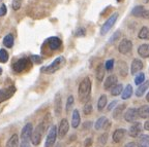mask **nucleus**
Wrapping results in <instances>:
<instances>
[{
	"instance_id": "obj_1",
	"label": "nucleus",
	"mask_w": 149,
	"mask_h": 147,
	"mask_svg": "<svg viewBox=\"0 0 149 147\" xmlns=\"http://www.w3.org/2000/svg\"><path fill=\"white\" fill-rule=\"evenodd\" d=\"M91 94V80L89 77H85L81 81L78 90V95L81 102H87Z\"/></svg>"
},
{
	"instance_id": "obj_2",
	"label": "nucleus",
	"mask_w": 149,
	"mask_h": 147,
	"mask_svg": "<svg viewBox=\"0 0 149 147\" xmlns=\"http://www.w3.org/2000/svg\"><path fill=\"white\" fill-rule=\"evenodd\" d=\"M65 64V59L63 57H58L56 58L55 60L49 65V66H46L44 67L42 69V71L44 73L47 74H52V73H55L56 71H58L60 68H62Z\"/></svg>"
},
{
	"instance_id": "obj_3",
	"label": "nucleus",
	"mask_w": 149,
	"mask_h": 147,
	"mask_svg": "<svg viewBox=\"0 0 149 147\" xmlns=\"http://www.w3.org/2000/svg\"><path fill=\"white\" fill-rule=\"evenodd\" d=\"M44 133H45V124L44 122H40V124L35 128V130L32 132V135H31V142H32L33 145L37 146V145L40 144V141H42Z\"/></svg>"
},
{
	"instance_id": "obj_4",
	"label": "nucleus",
	"mask_w": 149,
	"mask_h": 147,
	"mask_svg": "<svg viewBox=\"0 0 149 147\" xmlns=\"http://www.w3.org/2000/svg\"><path fill=\"white\" fill-rule=\"evenodd\" d=\"M117 19H118V14L115 12L113 14L109 19H108L107 21L105 22V24L102 26V29H100V34L102 35H106L110 30H111V28L114 26V24L116 23Z\"/></svg>"
},
{
	"instance_id": "obj_5",
	"label": "nucleus",
	"mask_w": 149,
	"mask_h": 147,
	"mask_svg": "<svg viewBox=\"0 0 149 147\" xmlns=\"http://www.w3.org/2000/svg\"><path fill=\"white\" fill-rule=\"evenodd\" d=\"M30 61L28 58H22V59H20V60H18L16 63L14 64V66H13V68H14V70L16 72H18V73H20V72H23L25 71L26 69H28V68H30Z\"/></svg>"
},
{
	"instance_id": "obj_6",
	"label": "nucleus",
	"mask_w": 149,
	"mask_h": 147,
	"mask_svg": "<svg viewBox=\"0 0 149 147\" xmlns=\"http://www.w3.org/2000/svg\"><path fill=\"white\" fill-rule=\"evenodd\" d=\"M56 138H57V129L55 126H52L48 132V135H47L45 147H53L55 144Z\"/></svg>"
},
{
	"instance_id": "obj_7",
	"label": "nucleus",
	"mask_w": 149,
	"mask_h": 147,
	"mask_svg": "<svg viewBox=\"0 0 149 147\" xmlns=\"http://www.w3.org/2000/svg\"><path fill=\"white\" fill-rule=\"evenodd\" d=\"M15 93H16V87H15L14 85L1 89V90H0V103L6 101L9 98H12Z\"/></svg>"
},
{
	"instance_id": "obj_8",
	"label": "nucleus",
	"mask_w": 149,
	"mask_h": 147,
	"mask_svg": "<svg viewBox=\"0 0 149 147\" xmlns=\"http://www.w3.org/2000/svg\"><path fill=\"white\" fill-rule=\"evenodd\" d=\"M32 132H33L32 124H30V122L26 124L21 132V142H29V140L31 139Z\"/></svg>"
},
{
	"instance_id": "obj_9",
	"label": "nucleus",
	"mask_w": 149,
	"mask_h": 147,
	"mask_svg": "<svg viewBox=\"0 0 149 147\" xmlns=\"http://www.w3.org/2000/svg\"><path fill=\"white\" fill-rule=\"evenodd\" d=\"M133 49V42L128 40V39H123L118 45V51L122 55H127Z\"/></svg>"
},
{
	"instance_id": "obj_10",
	"label": "nucleus",
	"mask_w": 149,
	"mask_h": 147,
	"mask_svg": "<svg viewBox=\"0 0 149 147\" xmlns=\"http://www.w3.org/2000/svg\"><path fill=\"white\" fill-rule=\"evenodd\" d=\"M68 130H70V124H68V120L66 118H63L60 122V124H59L58 128V132H57V135L60 139L64 138L65 135L68 134Z\"/></svg>"
},
{
	"instance_id": "obj_11",
	"label": "nucleus",
	"mask_w": 149,
	"mask_h": 147,
	"mask_svg": "<svg viewBox=\"0 0 149 147\" xmlns=\"http://www.w3.org/2000/svg\"><path fill=\"white\" fill-rule=\"evenodd\" d=\"M138 117H139V113L137 108H128L124 113V120L127 122H135Z\"/></svg>"
},
{
	"instance_id": "obj_12",
	"label": "nucleus",
	"mask_w": 149,
	"mask_h": 147,
	"mask_svg": "<svg viewBox=\"0 0 149 147\" xmlns=\"http://www.w3.org/2000/svg\"><path fill=\"white\" fill-rule=\"evenodd\" d=\"M142 133V124H140V122H134L132 124V126L128 130V134H130V137H133V138H137L141 135Z\"/></svg>"
},
{
	"instance_id": "obj_13",
	"label": "nucleus",
	"mask_w": 149,
	"mask_h": 147,
	"mask_svg": "<svg viewBox=\"0 0 149 147\" xmlns=\"http://www.w3.org/2000/svg\"><path fill=\"white\" fill-rule=\"evenodd\" d=\"M46 42L48 43V45L52 51H57L58 48H60L61 44H62V42L58 37H50V38L47 39Z\"/></svg>"
},
{
	"instance_id": "obj_14",
	"label": "nucleus",
	"mask_w": 149,
	"mask_h": 147,
	"mask_svg": "<svg viewBox=\"0 0 149 147\" xmlns=\"http://www.w3.org/2000/svg\"><path fill=\"white\" fill-rule=\"evenodd\" d=\"M143 69V62L139 59H135L132 62V66H130V73L135 75V74L139 73L141 70Z\"/></svg>"
},
{
	"instance_id": "obj_15",
	"label": "nucleus",
	"mask_w": 149,
	"mask_h": 147,
	"mask_svg": "<svg viewBox=\"0 0 149 147\" xmlns=\"http://www.w3.org/2000/svg\"><path fill=\"white\" fill-rule=\"evenodd\" d=\"M117 76L116 75H110L107 77V79L105 80L104 82V87H105V90H110L112 87H114L115 84H117Z\"/></svg>"
},
{
	"instance_id": "obj_16",
	"label": "nucleus",
	"mask_w": 149,
	"mask_h": 147,
	"mask_svg": "<svg viewBox=\"0 0 149 147\" xmlns=\"http://www.w3.org/2000/svg\"><path fill=\"white\" fill-rule=\"evenodd\" d=\"M125 133H126V131L124 129H117L116 131L113 133V136H112L113 141H114L115 143H119L122 139L124 138Z\"/></svg>"
},
{
	"instance_id": "obj_17",
	"label": "nucleus",
	"mask_w": 149,
	"mask_h": 147,
	"mask_svg": "<svg viewBox=\"0 0 149 147\" xmlns=\"http://www.w3.org/2000/svg\"><path fill=\"white\" fill-rule=\"evenodd\" d=\"M80 122H81V117H80L79 110L74 109V112H72V126L74 129H77L79 126Z\"/></svg>"
},
{
	"instance_id": "obj_18",
	"label": "nucleus",
	"mask_w": 149,
	"mask_h": 147,
	"mask_svg": "<svg viewBox=\"0 0 149 147\" xmlns=\"http://www.w3.org/2000/svg\"><path fill=\"white\" fill-rule=\"evenodd\" d=\"M138 54L142 58H149V44H141L138 48Z\"/></svg>"
},
{
	"instance_id": "obj_19",
	"label": "nucleus",
	"mask_w": 149,
	"mask_h": 147,
	"mask_svg": "<svg viewBox=\"0 0 149 147\" xmlns=\"http://www.w3.org/2000/svg\"><path fill=\"white\" fill-rule=\"evenodd\" d=\"M132 95H133V87L130 84H127L121 93V98L122 100H127L132 97Z\"/></svg>"
},
{
	"instance_id": "obj_20",
	"label": "nucleus",
	"mask_w": 149,
	"mask_h": 147,
	"mask_svg": "<svg viewBox=\"0 0 149 147\" xmlns=\"http://www.w3.org/2000/svg\"><path fill=\"white\" fill-rule=\"evenodd\" d=\"M139 117L141 118H149V105H143L138 109Z\"/></svg>"
},
{
	"instance_id": "obj_21",
	"label": "nucleus",
	"mask_w": 149,
	"mask_h": 147,
	"mask_svg": "<svg viewBox=\"0 0 149 147\" xmlns=\"http://www.w3.org/2000/svg\"><path fill=\"white\" fill-rule=\"evenodd\" d=\"M139 147H149V135H141L138 139Z\"/></svg>"
},
{
	"instance_id": "obj_22",
	"label": "nucleus",
	"mask_w": 149,
	"mask_h": 147,
	"mask_svg": "<svg viewBox=\"0 0 149 147\" xmlns=\"http://www.w3.org/2000/svg\"><path fill=\"white\" fill-rule=\"evenodd\" d=\"M148 87H149V81H146V82H143L142 84H140L139 87L137 89V91H136V96L142 97Z\"/></svg>"
},
{
	"instance_id": "obj_23",
	"label": "nucleus",
	"mask_w": 149,
	"mask_h": 147,
	"mask_svg": "<svg viewBox=\"0 0 149 147\" xmlns=\"http://www.w3.org/2000/svg\"><path fill=\"white\" fill-rule=\"evenodd\" d=\"M105 67L102 64H100L97 67V69H96V79L98 81H102L104 77H105Z\"/></svg>"
},
{
	"instance_id": "obj_24",
	"label": "nucleus",
	"mask_w": 149,
	"mask_h": 147,
	"mask_svg": "<svg viewBox=\"0 0 149 147\" xmlns=\"http://www.w3.org/2000/svg\"><path fill=\"white\" fill-rule=\"evenodd\" d=\"M144 12H145L144 6H142V5H138V6H135L133 8L132 14H133V16H137V18H141V16H143Z\"/></svg>"
},
{
	"instance_id": "obj_25",
	"label": "nucleus",
	"mask_w": 149,
	"mask_h": 147,
	"mask_svg": "<svg viewBox=\"0 0 149 147\" xmlns=\"http://www.w3.org/2000/svg\"><path fill=\"white\" fill-rule=\"evenodd\" d=\"M19 146V137L18 135H13L10 138L8 139L6 143V147H18Z\"/></svg>"
},
{
	"instance_id": "obj_26",
	"label": "nucleus",
	"mask_w": 149,
	"mask_h": 147,
	"mask_svg": "<svg viewBox=\"0 0 149 147\" xmlns=\"http://www.w3.org/2000/svg\"><path fill=\"white\" fill-rule=\"evenodd\" d=\"M14 35L13 34H7L6 36L4 37V39H3V44H4L6 47L8 48H12L13 45H14Z\"/></svg>"
},
{
	"instance_id": "obj_27",
	"label": "nucleus",
	"mask_w": 149,
	"mask_h": 147,
	"mask_svg": "<svg viewBox=\"0 0 149 147\" xmlns=\"http://www.w3.org/2000/svg\"><path fill=\"white\" fill-rule=\"evenodd\" d=\"M55 113L58 116L61 113V97L60 94H57L55 97Z\"/></svg>"
},
{
	"instance_id": "obj_28",
	"label": "nucleus",
	"mask_w": 149,
	"mask_h": 147,
	"mask_svg": "<svg viewBox=\"0 0 149 147\" xmlns=\"http://www.w3.org/2000/svg\"><path fill=\"white\" fill-rule=\"evenodd\" d=\"M118 66H119V73H120V75L122 76V77H125V76L127 75V71H128L126 63L120 61V62L118 63Z\"/></svg>"
},
{
	"instance_id": "obj_29",
	"label": "nucleus",
	"mask_w": 149,
	"mask_h": 147,
	"mask_svg": "<svg viewBox=\"0 0 149 147\" xmlns=\"http://www.w3.org/2000/svg\"><path fill=\"white\" fill-rule=\"evenodd\" d=\"M108 122V120H107V117L106 116H102V117H100L97 120H96V122H95V124H94V128H95V130H100V129H104V126H105V124H106V122Z\"/></svg>"
},
{
	"instance_id": "obj_30",
	"label": "nucleus",
	"mask_w": 149,
	"mask_h": 147,
	"mask_svg": "<svg viewBox=\"0 0 149 147\" xmlns=\"http://www.w3.org/2000/svg\"><path fill=\"white\" fill-rule=\"evenodd\" d=\"M138 37L140 39H149V28L148 27H142L141 30L139 31V34H138Z\"/></svg>"
},
{
	"instance_id": "obj_31",
	"label": "nucleus",
	"mask_w": 149,
	"mask_h": 147,
	"mask_svg": "<svg viewBox=\"0 0 149 147\" xmlns=\"http://www.w3.org/2000/svg\"><path fill=\"white\" fill-rule=\"evenodd\" d=\"M106 105H107V96L106 95H102L97 101V109L100 111H102L106 107Z\"/></svg>"
},
{
	"instance_id": "obj_32",
	"label": "nucleus",
	"mask_w": 149,
	"mask_h": 147,
	"mask_svg": "<svg viewBox=\"0 0 149 147\" xmlns=\"http://www.w3.org/2000/svg\"><path fill=\"white\" fill-rule=\"evenodd\" d=\"M123 91V87L122 84H115L114 87L111 89V95L112 96H119Z\"/></svg>"
},
{
	"instance_id": "obj_33",
	"label": "nucleus",
	"mask_w": 149,
	"mask_h": 147,
	"mask_svg": "<svg viewBox=\"0 0 149 147\" xmlns=\"http://www.w3.org/2000/svg\"><path fill=\"white\" fill-rule=\"evenodd\" d=\"M124 108H125V105L122 104V105H119L118 107L115 109L114 112H113V117H114L115 120H116V118H119V116H120V115L122 114V112H123Z\"/></svg>"
},
{
	"instance_id": "obj_34",
	"label": "nucleus",
	"mask_w": 149,
	"mask_h": 147,
	"mask_svg": "<svg viewBox=\"0 0 149 147\" xmlns=\"http://www.w3.org/2000/svg\"><path fill=\"white\" fill-rule=\"evenodd\" d=\"M8 61V54L4 48L0 49V63H6Z\"/></svg>"
},
{
	"instance_id": "obj_35",
	"label": "nucleus",
	"mask_w": 149,
	"mask_h": 147,
	"mask_svg": "<svg viewBox=\"0 0 149 147\" xmlns=\"http://www.w3.org/2000/svg\"><path fill=\"white\" fill-rule=\"evenodd\" d=\"M144 81H145V74L142 73V72L138 73V75L136 76V78H135V83H136V84H137V85L142 84Z\"/></svg>"
},
{
	"instance_id": "obj_36",
	"label": "nucleus",
	"mask_w": 149,
	"mask_h": 147,
	"mask_svg": "<svg viewBox=\"0 0 149 147\" xmlns=\"http://www.w3.org/2000/svg\"><path fill=\"white\" fill-rule=\"evenodd\" d=\"M72 105H74V97L70 96L68 98V101H66V106H65V110H66V112H68V113L70 111Z\"/></svg>"
},
{
	"instance_id": "obj_37",
	"label": "nucleus",
	"mask_w": 149,
	"mask_h": 147,
	"mask_svg": "<svg viewBox=\"0 0 149 147\" xmlns=\"http://www.w3.org/2000/svg\"><path fill=\"white\" fill-rule=\"evenodd\" d=\"M83 111H84V114L85 115H89L91 112H92V104L91 103H86L85 106H84L83 108Z\"/></svg>"
},
{
	"instance_id": "obj_38",
	"label": "nucleus",
	"mask_w": 149,
	"mask_h": 147,
	"mask_svg": "<svg viewBox=\"0 0 149 147\" xmlns=\"http://www.w3.org/2000/svg\"><path fill=\"white\" fill-rule=\"evenodd\" d=\"M21 0H13L12 2V7L14 10H19V9L21 8Z\"/></svg>"
},
{
	"instance_id": "obj_39",
	"label": "nucleus",
	"mask_w": 149,
	"mask_h": 147,
	"mask_svg": "<svg viewBox=\"0 0 149 147\" xmlns=\"http://www.w3.org/2000/svg\"><path fill=\"white\" fill-rule=\"evenodd\" d=\"M113 67H114V60H113V59H111V60H108L107 62H106V64H105L106 70H108V71H111V70L113 69Z\"/></svg>"
},
{
	"instance_id": "obj_40",
	"label": "nucleus",
	"mask_w": 149,
	"mask_h": 147,
	"mask_svg": "<svg viewBox=\"0 0 149 147\" xmlns=\"http://www.w3.org/2000/svg\"><path fill=\"white\" fill-rule=\"evenodd\" d=\"M30 60L32 61L33 63H35V64H40L42 63V58L40 57V56H31Z\"/></svg>"
},
{
	"instance_id": "obj_41",
	"label": "nucleus",
	"mask_w": 149,
	"mask_h": 147,
	"mask_svg": "<svg viewBox=\"0 0 149 147\" xmlns=\"http://www.w3.org/2000/svg\"><path fill=\"white\" fill-rule=\"evenodd\" d=\"M120 37V31H117V32H115L114 34L112 35L111 36V38H110V40H109V42H114L115 40H117V39Z\"/></svg>"
},
{
	"instance_id": "obj_42",
	"label": "nucleus",
	"mask_w": 149,
	"mask_h": 147,
	"mask_svg": "<svg viewBox=\"0 0 149 147\" xmlns=\"http://www.w3.org/2000/svg\"><path fill=\"white\" fill-rule=\"evenodd\" d=\"M7 12V8H6V5L5 4H2L0 6V16H5Z\"/></svg>"
},
{
	"instance_id": "obj_43",
	"label": "nucleus",
	"mask_w": 149,
	"mask_h": 147,
	"mask_svg": "<svg viewBox=\"0 0 149 147\" xmlns=\"http://www.w3.org/2000/svg\"><path fill=\"white\" fill-rule=\"evenodd\" d=\"M107 138H108V134H104V135L100 136V143H102V145L106 144V141H107Z\"/></svg>"
},
{
	"instance_id": "obj_44",
	"label": "nucleus",
	"mask_w": 149,
	"mask_h": 147,
	"mask_svg": "<svg viewBox=\"0 0 149 147\" xmlns=\"http://www.w3.org/2000/svg\"><path fill=\"white\" fill-rule=\"evenodd\" d=\"M92 145V139L91 138H87L86 140L84 141V146L85 147H90Z\"/></svg>"
},
{
	"instance_id": "obj_45",
	"label": "nucleus",
	"mask_w": 149,
	"mask_h": 147,
	"mask_svg": "<svg viewBox=\"0 0 149 147\" xmlns=\"http://www.w3.org/2000/svg\"><path fill=\"white\" fill-rule=\"evenodd\" d=\"M76 35H77V36H83V35H85V29H84V28L78 29V31L76 32Z\"/></svg>"
},
{
	"instance_id": "obj_46",
	"label": "nucleus",
	"mask_w": 149,
	"mask_h": 147,
	"mask_svg": "<svg viewBox=\"0 0 149 147\" xmlns=\"http://www.w3.org/2000/svg\"><path fill=\"white\" fill-rule=\"evenodd\" d=\"M116 104H117V101H113L112 102L111 104H110L109 106H108V110H112V109H113V107H114V106H116Z\"/></svg>"
},
{
	"instance_id": "obj_47",
	"label": "nucleus",
	"mask_w": 149,
	"mask_h": 147,
	"mask_svg": "<svg viewBox=\"0 0 149 147\" xmlns=\"http://www.w3.org/2000/svg\"><path fill=\"white\" fill-rule=\"evenodd\" d=\"M142 18L149 20V10H146V9H145V12H144V14H143V16H142Z\"/></svg>"
},
{
	"instance_id": "obj_48",
	"label": "nucleus",
	"mask_w": 149,
	"mask_h": 147,
	"mask_svg": "<svg viewBox=\"0 0 149 147\" xmlns=\"http://www.w3.org/2000/svg\"><path fill=\"white\" fill-rule=\"evenodd\" d=\"M144 129L146 130V131H149V120H146V122L144 124Z\"/></svg>"
},
{
	"instance_id": "obj_49",
	"label": "nucleus",
	"mask_w": 149,
	"mask_h": 147,
	"mask_svg": "<svg viewBox=\"0 0 149 147\" xmlns=\"http://www.w3.org/2000/svg\"><path fill=\"white\" fill-rule=\"evenodd\" d=\"M124 147H136V143H134V142H130V143H127V144H126Z\"/></svg>"
},
{
	"instance_id": "obj_50",
	"label": "nucleus",
	"mask_w": 149,
	"mask_h": 147,
	"mask_svg": "<svg viewBox=\"0 0 149 147\" xmlns=\"http://www.w3.org/2000/svg\"><path fill=\"white\" fill-rule=\"evenodd\" d=\"M20 147H30L29 146V142H21V146Z\"/></svg>"
},
{
	"instance_id": "obj_51",
	"label": "nucleus",
	"mask_w": 149,
	"mask_h": 147,
	"mask_svg": "<svg viewBox=\"0 0 149 147\" xmlns=\"http://www.w3.org/2000/svg\"><path fill=\"white\" fill-rule=\"evenodd\" d=\"M146 100H147V102H149V92H148V94H147V96H146Z\"/></svg>"
},
{
	"instance_id": "obj_52",
	"label": "nucleus",
	"mask_w": 149,
	"mask_h": 147,
	"mask_svg": "<svg viewBox=\"0 0 149 147\" xmlns=\"http://www.w3.org/2000/svg\"><path fill=\"white\" fill-rule=\"evenodd\" d=\"M1 74H2V69L0 68V75H1Z\"/></svg>"
}]
</instances>
